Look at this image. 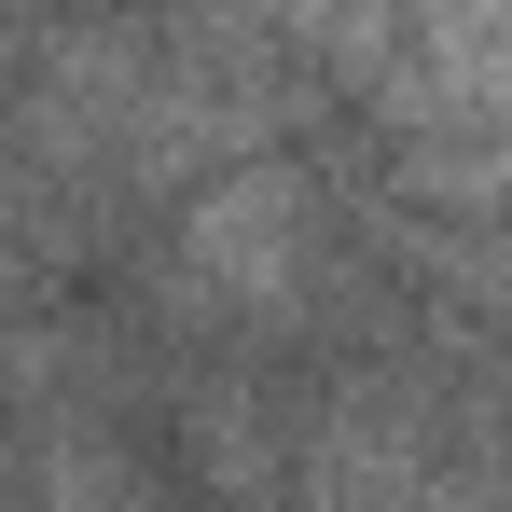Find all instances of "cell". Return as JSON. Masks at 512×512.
I'll use <instances>...</instances> for the list:
<instances>
[{"label": "cell", "mask_w": 512, "mask_h": 512, "mask_svg": "<svg viewBox=\"0 0 512 512\" xmlns=\"http://www.w3.org/2000/svg\"><path fill=\"white\" fill-rule=\"evenodd\" d=\"M471 429H485V443H471L457 471L485 485V512H512V388H499V402H485V416H471Z\"/></svg>", "instance_id": "7a4b0ae2"}, {"label": "cell", "mask_w": 512, "mask_h": 512, "mask_svg": "<svg viewBox=\"0 0 512 512\" xmlns=\"http://www.w3.org/2000/svg\"><path fill=\"white\" fill-rule=\"evenodd\" d=\"M305 208H319V194H305V167L236 153L222 180H194V208H180V277H194V291H222L236 319L291 305V291L319 277V222H305Z\"/></svg>", "instance_id": "6da1fadb"}]
</instances>
